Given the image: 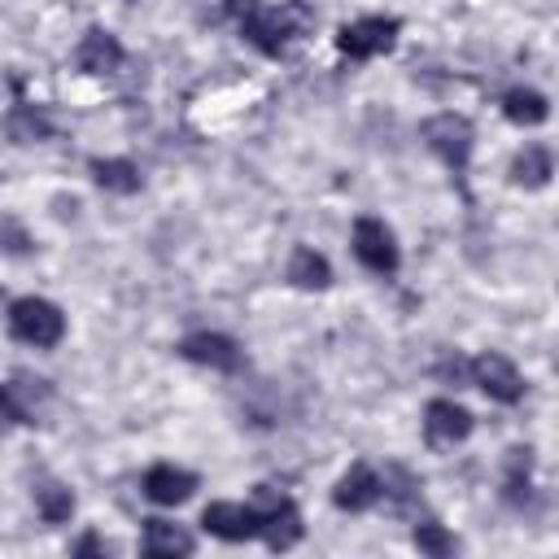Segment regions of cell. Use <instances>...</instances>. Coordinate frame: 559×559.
Wrapping results in <instances>:
<instances>
[{
	"mask_svg": "<svg viewBox=\"0 0 559 559\" xmlns=\"http://www.w3.org/2000/svg\"><path fill=\"white\" fill-rule=\"evenodd\" d=\"M240 35L258 48V52H266V57H280L314 17H310V9L301 4V0H288V4H280V9H266L262 0L253 4V9H245L240 17Z\"/></svg>",
	"mask_w": 559,
	"mask_h": 559,
	"instance_id": "obj_1",
	"label": "cell"
},
{
	"mask_svg": "<svg viewBox=\"0 0 559 559\" xmlns=\"http://www.w3.org/2000/svg\"><path fill=\"white\" fill-rule=\"evenodd\" d=\"M9 336L35 349H52L66 336V314L48 297H17L9 306Z\"/></svg>",
	"mask_w": 559,
	"mask_h": 559,
	"instance_id": "obj_2",
	"label": "cell"
},
{
	"mask_svg": "<svg viewBox=\"0 0 559 559\" xmlns=\"http://www.w3.org/2000/svg\"><path fill=\"white\" fill-rule=\"evenodd\" d=\"M419 135H424V144L454 170V175H463L467 170V162H472V144H476V131H472V122L463 118V114H432L424 127H419Z\"/></svg>",
	"mask_w": 559,
	"mask_h": 559,
	"instance_id": "obj_3",
	"label": "cell"
},
{
	"mask_svg": "<svg viewBox=\"0 0 559 559\" xmlns=\"http://www.w3.org/2000/svg\"><path fill=\"white\" fill-rule=\"evenodd\" d=\"M253 507H258V520H262L258 537H266L271 550H288V546L301 542V511H297L293 498H284L271 485H258V502Z\"/></svg>",
	"mask_w": 559,
	"mask_h": 559,
	"instance_id": "obj_4",
	"label": "cell"
},
{
	"mask_svg": "<svg viewBox=\"0 0 559 559\" xmlns=\"http://www.w3.org/2000/svg\"><path fill=\"white\" fill-rule=\"evenodd\" d=\"M397 31H402L397 17H380V13L376 17H358V22H349V26L336 31V48L345 57H354V61H367V57L389 52L397 44Z\"/></svg>",
	"mask_w": 559,
	"mask_h": 559,
	"instance_id": "obj_5",
	"label": "cell"
},
{
	"mask_svg": "<svg viewBox=\"0 0 559 559\" xmlns=\"http://www.w3.org/2000/svg\"><path fill=\"white\" fill-rule=\"evenodd\" d=\"M467 384H476L480 393H489L493 402H507V406L524 397V376L502 354H476L467 362Z\"/></svg>",
	"mask_w": 559,
	"mask_h": 559,
	"instance_id": "obj_6",
	"label": "cell"
},
{
	"mask_svg": "<svg viewBox=\"0 0 559 559\" xmlns=\"http://www.w3.org/2000/svg\"><path fill=\"white\" fill-rule=\"evenodd\" d=\"M472 428H476L472 411H467L463 402H454V397H432V402L424 406V437H428V445H437V450L467 441Z\"/></svg>",
	"mask_w": 559,
	"mask_h": 559,
	"instance_id": "obj_7",
	"label": "cell"
},
{
	"mask_svg": "<svg viewBox=\"0 0 559 559\" xmlns=\"http://www.w3.org/2000/svg\"><path fill=\"white\" fill-rule=\"evenodd\" d=\"M354 258H358L367 271H376V275H393L397 262H402L397 240H393V231H389L380 218H358V223H354Z\"/></svg>",
	"mask_w": 559,
	"mask_h": 559,
	"instance_id": "obj_8",
	"label": "cell"
},
{
	"mask_svg": "<svg viewBox=\"0 0 559 559\" xmlns=\"http://www.w3.org/2000/svg\"><path fill=\"white\" fill-rule=\"evenodd\" d=\"M201 528L218 542H249V537H258L262 520H258L253 502H210L201 511Z\"/></svg>",
	"mask_w": 559,
	"mask_h": 559,
	"instance_id": "obj_9",
	"label": "cell"
},
{
	"mask_svg": "<svg viewBox=\"0 0 559 559\" xmlns=\"http://www.w3.org/2000/svg\"><path fill=\"white\" fill-rule=\"evenodd\" d=\"M179 358H188L197 367H210V371H240V362H245L240 345L231 336H223V332H192V336H183L179 341Z\"/></svg>",
	"mask_w": 559,
	"mask_h": 559,
	"instance_id": "obj_10",
	"label": "cell"
},
{
	"mask_svg": "<svg viewBox=\"0 0 559 559\" xmlns=\"http://www.w3.org/2000/svg\"><path fill=\"white\" fill-rule=\"evenodd\" d=\"M197 493V472L175 467V463H153L144 472V498L157 507H179Z\"/></svg>",
	"mask_w": 559,
	"mask_h": 559,
	"instance_id": "obj_11",
	"label": "cell"
},
{
	"mask_svg": "<svg viewBox=\"0 0 559 559\" xmlns=\"http://www.w3.org/2000/svg\"><path fill=\"white\" fill-rule=\"evenodd\" d=\"M380 498H384V480H380L367 463H354V467L336 480V489H332V502H336L341 511H371Z\"/></svg>",
	"mask_w": 559,
	"mask_h": 559,
	"instance_id": "obj_12",
	"label": "cell"
},
{
	"mask_svg": "<svg viewBox=\"0 0 559 559\" xmlns=\"http://www.w3.org/2000/svg\"><path fill=\"white\" fill-rule=\"evenodd\" d=\"M74 61H79V70H83V74H118V70H122V61H127V52H122L118 35H109V31L92 26V31L83 35V44L74 48Z\"/></svg>",
	"mask_w": 559,
	"mask_h": 559,
	"instance_id": "obj_13",
	"label": "cell"
},
{
	"mask_svg": "<svg viewBox=\"0 0 559 559\" xmlns=\"http://www.w3.org/2000/svg\"><path fill=\"white\" fill-rule=\"evenodd\" d=\"M502 114L515 127H542L550 118V100L537 87H511V92H502Z\"/></svg>",
	"mask_w": 559,
	"mask_h": 559,
	"instance_id": "obj_14",
	"label": "cell"
},
{
	"mask_svg": "<svg viewBox=\"0 0 559 559\" xmlns=\"http://www.w3.org/2000/svg\"><path fill=\"white\" fill-rule=\"evenodd\" d=\"M92 179L105 188V192H118V197H131V192H140V166L135 162H127V157H92Z\"/></svg>",
	"mask_w": 559,
	"mask_h": 559,
	"instance_id": "obj_15",
	"label": "cell"
},
{
	"mask_svg": "<svg viewBox=\"0 0 559 559\" xmlns=\"http://www.w3.org/2000/svg\"><path fill=\"white\" fill-rule=\"evenodd\" d=\"M144 555L153 559H175V555H192V533H183L170 520H148L144 524Z\"/></svg>",
	"mask_w": 559,
	"mask_h": 559,
	"instance_id": "obj_16",
	"label": "cell"
},
{
	"mask_svg": "<svg viewBox=\"0 0 559 559\" xmlns=\"http://www.w3.org/2000/svg\"><path fill=\"white\" fill-rule=\"evenodd\" d=\"M288 284L297 288H328L332 284V266L323 253H314L310 245H297L288 258Z\"/></svg>",
	"mask_w": 559,
	"mask_h": 559,
	"instance_id": "obj_17",
	"label": "cell"
},
{
	"mask_svg": "<svg viewBox=\"0 0 559 559\" xmlns=\"http://www.w3.org/2000/svg\"><path fill=\"white\" fill-rule=\"evenodd\" d=\"M550 175H555V162H550V148H542V144H528L511 162V183H520V188H546Z\"/></svg>",
	"mask_w": 559,
	"mask_h": 559,
	"instance_id": "obj_18",
	"label": "cell"
},
{
	"mask_svg": "<svg viewBox=\"0 0 559 559\" xmlns=\"http://www.w3.org/2000/svg\"><path fill=\"white\" fill-rule=\"evenodd\" d=\"M4 131H9V140H17V144H39V140L52 135V122H48L35 105H13L9 118H4Z\"/></svg>",
	"mask_w": 559,
	"mask_h": 559,
	"instance_id": "obj_19",
	"label": "cell"
},
{
	"mask_svg": "<svg viewBox=\"0 0 559 559\" xmlns=\"http://www.w3.org/2000/svg\"><path fill=\"white\" fill-rule=\"evenodd\" d=\"M528 472H533V450H528V445H515V450H507L502 498H507L511 507H524V498H528Z\"/></svg>",
	"mask_w": 559,
	"mask_h": 559,
	"instance_id": "obj_20",
	"label": "cell"
},
{
	"mask_svg": "<svg viewBox=\"0 0 559 559\" xmlns=\"http://www.w3.org/2000/svg\"><path fill=\"white\" fill-rule=\"evenodd\" d=\"M35 507H39L44 524H66L70 511H74V498H70V489H61V485H39V489H35Z\"/></svg>",
	"mask_w": 559,
	"mask_h": 559,
	"instance_id": "obj_21",
	"label": "cell"
},
{
	"mask_svg": "<svg viewBox=\"0 0 559 559\" xmlns=\"http://www.w3.org/2000/svg\"><path fill=\"white\" fill-rule=\"evenodd\" d=\"M411 542H415V550H424V555H432V559H445V555H454V550H459L454 533H445L441 524H419Z\"/></svg>",
	"mask_w": 559,
	"mask_h": 559,
	"instance_id": "obj_22",
	"label": "cell"
},
{
	"mask_svg": "<svg viewBox=\"0 0 559 559\" xmlns=\"http://www.w3.org/2000/svg\"><path fill=\"white\" fill-rule=\"evenodd\" d=\"M0 249H4V253H31L26 227H22L17 218H9V214H0Z\"/></svg>",
	"mask_w": 559,
	"mask_h": 559,
	"instance_id": "obj_23",
	"label": "cell"
},
{
	"mask_svg": "<svg viewBox=\"0 0 559 559\" xmlns=\"http://www.w3.org/2000/svg\"><path fill=\"white\" fill-rule=\"evenodd\" d=\"M432 371H437L445 384H467V362H463L459 354H454V358H441Z\"/></svg>",
	"mask_w": 559,
	"mask_h": 559,
	"instance_id": "obj_24",
	"label": "cell"
},
{
	"mask_svg": "<svg viewBox=\"0 0 559 559\" xmlns=\"http://www.w3.org/2000/svg\"><path fill=\"white\" fill-rule=\"evenodd\" d=\"M74 555H105V542L87 533V537H79V542H74Z\"/></svg>",
	"mask_w": 559,
	"mask_h": 559,
	"instance_id": "obj_25",
	"label": "cell"
},
{
	"mask_svg": "<svg viewBox=\"0 0 559 559\" xmlns=\"http://www.w3.org/2000/svg\"><path fill=\"white\" fill-rule=\"evenodd\" d=\"M0 419H22L17 406H13V393H9V389H0Z\"/></svg>",
	"mask_w": 559,
	"mask_h": 559,
	"instance_id": "obj_26",
	"label": "cell"
}]
</instances>
